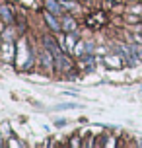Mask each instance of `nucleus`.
Returning <instances> with one entry per match:
<instances>
[{"mask_svg": "<svg viewBox=\"0 0 142 148\" xmlns=\"http://www.w3.org/2000/svg\"><path fill=\"white\" fill-rule=\"evenodd\" d=\"M47 8H49V10H53L55 14H60V12H62V8H60L55 0H47Z\"/></svg>", "mask_w": 142, "mask_h": 148, "instance_id": "nucleus-2", "label": "nucleus"}, {"mask_svg": "<svg viewBox=\"0 0 142 148\" xmlns=\"http://www.w3.org/2000/svg\"><path fill=\"white\" fill-rule=\"evenodd\" d=\"M45 43H47V49L55 55V59H57V62H59V66H66V62H64L66 59H64V55L60 53V49L55 45V41H53V39H49V37H45Z\"/></svg>", "mask_w": 142, "mask_h": 148, "instance_id": "nucleus-1", "label": "nucleus"}, {"mask_svg": "<svg viewBox=\"0 0 142 148\" xmlns=\"http://www.w3.org/2000/svg\"><path fill=\"white\" fill-rule=\"evenodd\" d=\"M45 20H47V22H49V25H51V27H53V29H55V31H59V23L55 22V18H53L51 14H45Z\"/></svg>", "mask_w": 142, "mask_h": 148, "instance_id": "nucleus-5", "label": "nucleus"}, {"mask_svg": "<svg viewBox=\"0 0 142 148\" xmlns=\"http://www.w3.org/2000/svg\"><path fill=\"white\" fill-rule=\"evenodd\" d=\"M68 49H74V35H68Z\"/></svg>", "mask_w": 142, "mask_h": 148, "instance_id": "nucleus-6", "label": "nucleus"}, {"mask_svg": "<svg viewBox=\"0 0 142 148\" xmlns=\"http://www.w3.org/2000/svg\"><path fill=\"white\" fill-rule=\"evenodd\" d=\"M0 14H2V20H4V22H12V16H10L6 6H0Z\"/></svg>", "mask_w": 142, "mask_h": 148, "instance_id": "nucleus-4", "label": "nucleus"}, {"mask_svg": "<svg viewBox=\"0 0 142 148\" xmlns=\"http://www.w3.org/2000/svg\"><path fill=\"white\" fill-rule=\"evenodd\" d=\"M76 29V23L68 18V20H64V31H68V33H72V31Z\"/></svg>", "mask_w": 142, "mask_h": 148, "instance_id": "nucleus-3", "label": "nucleus"}]
</instances>
